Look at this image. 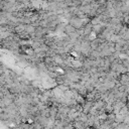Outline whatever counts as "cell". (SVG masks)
Segmentation results:
<instances>
[{
  "instance_id": "3957f363",
  "label": "cell",
  "mask_w": 129,
  "mask_h": 129,
  "mask_svg": "<svg viewBox=\"0 0 129 129\" xmlns=\"http://www.w3.org/2000/svg\"><path fill=\"white\" fill-rule=\"evenodd\" d=\"M75 31H76V28H75V27H73V26H72L70 23L64 25V29H63V32H66V34H67V35H69V34H71V33L75 32Z\"/></svg>"
},
{
  "instance_id": "7a4b0ae2",
  "label": "cell",
  "mask_w": 129,
  "mask_h": 129,
  "mask_svg": "<svg viewBox=\"0 0 129 129\" xmlns=\"http://www.w3.org/2000/svg\"><path fill=\"white\" fill-rule=\"evenodd\" d=\"M118 82L120 85H123V86H128V83H129V78H128V75L127 73L125 74H121L118 78Z\"/></svg>"
},
{
  "instance_id": "6da1fadb",
  "label": "cell",
  "mask_w": 129,
  "mask_h": 129,
  "mask_svg": "<svg viewBox=\"0 0 129 129\" xmlns=\"http://www.w3.org/2000/svg\"><path fill=\"white\" fill-rule=\"evenodd\" d=\"M70 21V24L75 27L76 29H81L83 28V22H82V18L78 17V16H73L72 18L69 19Z\"/></svg>"
},
{
  "instance_id": "5b68a950",
  "label": "cell",
  "mask_w": 129,
  "mask_h": 129,
  "mask_svg": "<svg viewBox=\"0 0 129 129\" xmlns=\"http://www.w3.org/2000/svg\"><path fill=\"white\" fill-rule=\"evenodd\" d=\"M63 129H75V127L73 126V123H69L68 125H66L63 127Z\"/></svg>"
},
{
  "instance_id": "277c9868",
  "label": "cell",
  "mask_w": 129,
  "mask_h": 129,
  "mask_svg": "<svg viewBox=\"0 0 129 129\" xmlns=\"http://www.w3.org/2000/svg\"><path fill=\"white\" fill-rule=\"evenodd\" d=\"M35 28H36V27H34V26L31 25V24H26V26H25V31H26L28 34H32V33H34Z\"/></svg>"
},
{
  "instance_id": "8992f818",
  "label": "cell",
  "mask_w": 129,
  "mask_h": 129,
  "mask_svg": "<svg viewBox=\"0 0 129 129\" xmlns=\"http://www.w3.org/2000/svg\"><path fill=\"white\" fill-rule=\"evenodd\" d=\"M1 113H3V108L0 107V114H1Z\"/></svg>"
}]
</instances>
